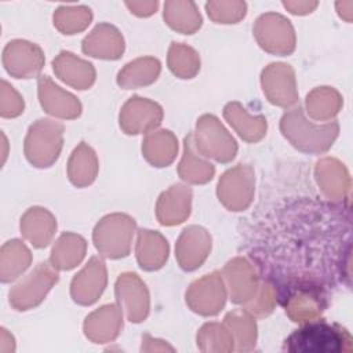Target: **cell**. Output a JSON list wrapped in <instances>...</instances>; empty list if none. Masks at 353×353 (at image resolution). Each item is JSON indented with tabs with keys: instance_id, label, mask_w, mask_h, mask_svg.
<instances>
[{
	"instance_id": "obj_5",
	"label": "cell",
	"mask_w": 353,
	"mask_h": 353,
	"mask_svg": "<svg viewBox=\"0 0 353 353\" xmlns=\"http://www.w3.org/2000/svg\"><path fill=\"white\" fill-rule=\"evenodd\" d=\"M197 150L218 163H229L237 153V143L223 124L214 114H203L197 120L193 134Z\"/></svg>"
},
{
	"instance_id": "obj_36",
	"label": "cell",
	"mask_w": 353,
	"mask_h": 353,
	"mask_svg": "<svg viewBox=\"0 0 353 353\" xmlns=\"http://www.w3.org/2000/svg\"><path fill=\"white\" fill-rule=\"evenodd\" d=\"M167 62L170 70L179 79H192L200 70L197 51L183 43H171Z\"/></svg>"
},
{
	"instance_id": "obj_31",
	"label": "cell",
	"mask_w": 353,
	"mask_h": 353,
	"mask_svg": "<svg viewBox=\"0 0 353 353\" xmlns=\"http://www.w3.org/2000/svg\"><path fill=\"white\" fill-rule=\"evenodd\" d=\"M87 241L80 234L66 232L54 244L50 262L58 270H70L83 261Z\"/></svg>"
},
{
	"instance_id": "obj_41",
	"label": "cell",
	"mask_w": 353,
	"mask_h": 353,
	"mask_svg": "<svg viewBox=\"0 0 353 353\" xmlns=\"http://www.w3.org/2000/svg\"><path fill=\"white\" fill-rule=\"evenodd\" d=\"M23 99L22 97L10 85L6 80H1V105L0 114L1 117H17L23 112Z\"/></svg>"
},
{
	"instance_id": "obj_32",
	"label": "cell",
	"mask_w": 353,
	"mask_h": 353,
	"mask_svg": "<svg viewBox=\"0 0 353 353\" xmlns=\"http://www.w3.org/2000/svg\"><path fill=\"white\" fill-rule=\"evenodd\" d=\"M32 262L29 248L18 239L7 241L0 251V279L10 283L19 277Z\"/></svg>"
},
{
	"instance_id": "obj_7",
	"label": "cell",
	"mask_w": 353,
	"mask_h": 353,
	"mask_svg": "<svg viewBox=\"0 0 353 353\" xmlns=\"http://www.w3.org/2000/svg\"><path fill=\"white\" fill-rule=\"evenodd\" d=\"M255 174L250 164H237L228 170L218 182L219 201L230 211H243L252 201L255 190Z\"/></svg>"
},
{
	"instance_id": "obj_10",
	"label": "cell",
	"mask_w": 353,
	"mask_h": 353,
	"mask_svg": "<svg viewBox=\"0 0 353 353\" xmlns=\"http://www.w3.org/2000/svg\"><path fill=\"white\" fill-rule=\"evenodd\" d=\"M281 303L288 317L299 324L317 320L325 307L320 287L310 281H299L291 287Z\"/></svg>"
},
{
	"instance_id": "obj_16",
	"label": "cell",
	"mask_w": 353,
	"mask_h": 353,
	"mask_svg": "<svg viewBox=\"0 0 353 353\" xmlns=\"http://www.w3.org/2000/svg\"><path fill=\"white\" fill-rule=\"evenodd\" d=\"M108 283L106 266L99 256H92L88 263L73 277L70 295L79 305H92L105 291Z\"/></svg>"
},
{
	"instance_id": "obj_39",
	"label": "cell",
	"mask_w": 353,
	"mask_h": 353,
	"mask_svg": "<svg viewBox=\"0 0 353 353\" xmlns=\"http://www.w3.org/2000/svg\"><path fill=\"white\" fill-rule=\"evenodd\" d=\"M208 17L216 23H236L245 15L244 1H208L205 4Z\"/></svg>"
},
{
	"instance_id": "obj_21",
	"label": "cell",
	"mask_w": 353,
	"mask_h": 353,
	"mask_svg": "<svg viewBox=\"0 0 353 353\" xmlns=\"http://www.w3.org/2000/svg\"><path fill=\"white\" fill-rule=\"evenodd\" d=\"M81 50L94 58L119 59L124 52V39L113 25L99 23L84 37Z\"/></svg>"
},
{
	"instance_id": "obj_6",
	"label": "cell",
	"mask_w": 353,
	"mask_h": 353,
	"mask_svg": "<svg viewBox=\"0 0 353 353\" xmlns=\"http://www.w3.org/2000/svg\"><path fill=\"white\" fill-rule=\"evenodd\" d=\"M59 276L52 265L40 262L25 279L10 290V305L19 312L39 306Z\"/></svg>"
},
{
	"instance_id": "obj_42",
	"label": "cell",
	"mask_w": 353,
	"mask_h": 353,
	"mask_svg": "<svg viewBox=\"0 0 353 353\" xmlns=\"http://www.w3.org/2000/svg\"><path fill=\"white\" fill-rule=\"evenodd\" d=\"M125 6L131 10L132 14L138 17H149L156 12L159 3L157 1H127Z\"/></svg>"
},
{
	"instance_id": "obj_8",
	"label": "cell",
	"mask_w": 353,
	"mask_h": 353,
	"mask_svg": "<svg viewBox=\"0 0 353 353\" xmlns=\"http://www.w3.org/2000/svg\"><path fill=\"white\" fill-rule=\"evenodd\" d=\"M254 36L265 51L276 55H288L295 50V32L291 22L277 14L266 12L254 25Z\"/></svg>"
},
{
	"instance_id": "obj_4",
	"label": "cell",
	"mask_w": 353,
	"mask_h": 353,
	"mask_svg": "<svg viewBox=\"0 0 353 353\" xmlns=\"http://www.w3.org/2000/svg\"><path fill=\"white\" fill-rule=\"evenodd\" d=\"M134 232L135 221L130 215L120 212L106 215L94 229V245L106 258H124L130 254Z\"/></svg>"
},
{
	"instance_id": "obj_9",
	"label": "cell",
	"mask_w": 353,
	"mask_h": 353,
	"mask_svg": "<svg viewBox=\"0 0 353 353\" xmlns=\"http://www.w3.org/2000/svg\"><path fill=\"white\" fill-rule=\"evenodd\" d=\"M226 302V290L219 272L193 281L186 290V303L197 314L215 316Z\"/></svg>"
},
{
	"instance_id": "obj_25",
	"label": "cell",
	"mask_w": 353,
	"mask_h": 353,
	"mask_svg": "<svg viewBox=\"0 0 353 353\" xmlns=\"http://www.w3.org/2000/svg\"><path fill=\"white\" fill-rule=\"evenodd\" d=\"M179 176L189 183H207L215 174V167L197 150L193 134H188L183 141V156L178 165Z\"/></svg>"
},
{
	"instance_id": "obj_33",
	"label": "cell",
	"mask_w": 353,
	"mask_h": 353,
	"mask_svg": "<svg viewBox=\"0 0 353 353\" xmlns=\"http://www.w3.org/2000/svg\"><path fill=\"white\" fill-rule=\"evenodd\" d=\"M223 324L229 328L234 341V349L237 352H250L255 347L256 323L254 316L245 309L229 312L223 319Z\"/></svg>"
},
{
	"instance_id": "obj_28",
	"label": "cell",
	"mask_w": 353,
	"mask_h": 353,
	"mask_svg": "<svg viewBox=\"0 0 353 353\" xmlns=\"http://www.w3.org/2000/svg\"><path fill=\"white\" fill-rule=\"evenodd\" d=\"M178 152L176 137L170 130L148 132L142 141L143 157L154 167L170 165Z\"/></svg>"
},
{
	"instance_id": "obj_37",
	"label": "cell",
	"mask_w": 353,
	"mask_h": 353,
	"mask_svg": "<svg viewBox=\"0 0 353 353\" xmlns=\"http://www.w3.org/2000/svg\"><path fill=\"white\" fill-rule=\"evenodd\" d=\"M197 346L201 352H233L234 341L225 324L207 323L197 332Z\"/></svg>"
},
{
	"instance_id": "obj_29",
	"label": "cell",
	"mask_w": 353,
	"mask_h": 353,
	"mask_svg": "<svg viewBox=\"0 0 353 353\" xmlns=\"http://www.w3.org/2000/svg\"><path fill=\"white\" fill-rule=\"evenodd\" d=\"M98 157L91 146L81 142L72 152L68 161L69 181L77 188L91 185L98 175Z\"/></svg>"
},
{
	"instance_id": "obj_13",
	"label": "cell",
	"mask_w": 353,
	"mask_h": 353,
	"mask_svg": "<svg viewBox=\"0 0 353 353\" xmlns=\"http://www.w3.org/2000/svg\"><path fill=\"white\" fill-rule=\"evenodd\" d=\"M114 294L117 305L131 323H141L149 314V291L137 273H123L119 276Z\"/></svg>"
},
{
	"instance_id": "obj_18",
	"label": "cell",
	"mask_w": 353,
	"mask_h": 353,
	"mask_svg": "<svg viewBox=\"0 0 353 353\" xmlns=\"http://www.w3.org/2000/svg\"><path fill=\"white\" fill-rule=\"evenodd\" d=\"M39 99L48 114L65 120L77 119L81 113L80 101L70 92L57 85L48 76L39 77Z\"/></svg>"
},
{
	"instance_id": "obj_27",
	"label": "cell",
	"mask_w": 353,
	"mask_h": 353,
	"mask_svg": "<svg viewBox=\"0 0 353 353\" xmlns=\"http://www.w3.org/2000/svg\"><path fill=\"white\" fill-rule=\"evenodd\" d=\"M223 117L247 142H258L266 134L268 124L265 116H251L240 102H229L223 108Z\"/></svg>"
},
{
	"instance_id": "obj_12",
	"label": "cell",
	"mask_w": 353,
	"mask_h": 353,
	"mask_svg": "<svg viewBox=\"0 0 353 353\" xmlns=\"http://www.w3.org/2000/svg\"><path fill=\"white\" fill-rule=\"evenodd\" d=\"M3 65L15 79L36 77L44 66L43 50L26 40H12L3 50Z\"/></svg>"
},
{
	"instance_id": "obj_17",
	"label": "cell",
	"mask_w": 353,
	"mask_h": 353,
	"mask_svg": "<svg viewBox=\"0 0 353 353\" xmlns=\"http://www.w3.org/2000/svg\"><path fill=\"white\" fill-rule=\"evenodd\" d=\"M211 251L210 233L197 225L188 226L182 230L175 245V256L179 266L192 272L200 268Z\"/></svg>"
},
{
	"instance_id": "obj_30",
	"label": "cell",
	"mask_w": 353,
	"mask_h": 353,
	"mask_svg": "<svg viewBox=\"0 0 353 353\" xmlns=\"http://www.w3.org/2000/svg\"><path fill=\"white\" fill-rule=\"evenodd\" d=\"M160 61L153 57H142L128 62L117 74V84L121 88L132 90L154 83L160 74Z\"/></svg>"
},
{
	"instance_id": "obj_26",
	"label": "cell",
	"mask_w": 353,
	"mask_h": 353,
	"mask_svg": "<svg viewBox=\"0 0 353 353\" xmlns=\"http://www.w3.org/2000/svg\"><path fill=\"white\" fill-rule=\"evenodd\" d=\"M168 241L159 233L149 229L138 230L137 261L143 270H157L163 268L168 258Z\"/></svg>"
},
{
	"instance_id": "obj_3",
	"label": "cell",
	"mask_w": 353,
	"mask_h": 353,
	"mask_svg": "<svg viewBox=\"0 0 353 353\" xmlns=\"http://www.w3.org/2000/svg\"><path fill=\"white\" fill-rule=\"evenodd\" d=\"M63 124L50 119L34 121L25 138V156L37 168L51 167L59 157L63 145Z\"/></svg>"
},
{
	"instance_id": "obj_22",
	"label": "cell",
	"mask_w": 353,
	"mask_h": 353,
	"mask_svg": "<svg viewBox=\"0 0 353 353\" xmlns=\"http://www.w3.org/2000/svg\"><path fill=\"white\" fill-rule=\"evenodd\" d=\"M316 181L321 192L331 200H347L350 178L345 165L336 159L325 157L316 164Z\"/></svg>"
},
{
	"instance_id": "obj_24",
	"label": "cell",
	"mask_w": 353,
	"mask_h": 353,
	"mask_svg": "<svg viewBox=\"0 0 353 353\" xmlns=\"http://www.w3.org/2000/svg\"><path fill=\"white\" fill-rule=\"evenodd\" d=\"M57 230L55 216L46 208L32 207L21 218V233L36 248L50 244Z\"/></svg>"
},
{
	"instance_id": "obj_38",
	"label": "cell",
	"mask_w": 353,
	"mask_h": 353,
	"mask_svg": "<svg viewBox=\"0 0 353 353\" xmlns=\"http://www.w3.org/2000/svg\"><path fill=\"white\" fill-rule=\"evenodd\" d=\"M92 19V12L85 6L59 7L54 14V25L63 34H74L84 30Z\"/></svg>"
},
{
	"instance_id": "obj_43",
	"label": "cell",
	"mask_w": 353,
	"mask_h": 353,
	"mask_svg": "<svg viewBox=\"0 0 353 353\" xmlns=\"http://www.w3.org/2000/svg\"><path fill=\"white\" fill-rule=\"evenodd\" d=\"M283 6L292 14L305 15L317 7V1H284Z\"/></svg>"
},
{
	"instance_id": "obj_14",
	"label": "cell",
	"mask_w": 353,
	"mask_h": 353,
	"mask_svg": "<svg viewBox=\"0 0 353 353\" xmlns=\"http://www.w3.org/2000/svg\"><path fill=\"white\" fill-rule=\"evenodd\" d=\"M119 120L120 128L128 135L150 132L160 125L163 109L150 99L134 95L123 105Z\"/></svg>"
},
{
	"instance_id": "obj_44",
	"label": "cell",
	"mask_w": 353,
	"mask_h": 353,
	"mask_svg": "<svg viewBox=\"0 0 353 353\" xmlns=\"http://www.w3.org/2000/svg\"><path fill=\"white\" fill-rule=\"evenodd\" d=\"M141 350L143 352H153V350H170V352H174V347L167 345L164 341L161 339H153L150 335L145 334L142 336V347Z\"/></svg>"
},
{
	"instance_id": "obj_20",
	"label": "cell",
	"mask_w": 353,
	"mask_h": 353,
	"mask_svg": "<svg viewBox=\"0 0 353 353\" xmlns=\"http://www.w3.org/2000/svg\"><path fill=\"white\" fill-rule=\"evenodd\" d=\"M192 189L176 183L163 192L156 204V215L161 225L172 226L182 223L190 214Z\"/></svg>"
},
{
	"instance_id": "obj_23",
	"label": "cell",
	"mask_w": 353,
	"mask_h": 353,
	"mask_svg": "<svg viewBox=\"0 0 353 353\" xmlns=\"http://www.w3.org/2000/svg\"><path fill=\"white\" fill-rule=\"evenodd\" d=\"M52 69L58 79L77 90H87L95 81L94 65L69 51L59 52L52 61Z\"/></svg>"
},
{
	"instance_id": "obj_40",
	"label": "cell",
	"mask_w": 353,
	"mask_h": 353,
	"mask_svg": "<svg viewBox=\"0 0 353 353\" xmlns=\"http://www.w3.org/2000/svg\"><path fill=\"white\" fill-rule=\"evenodd\" d=\"M274 303H276V291L273 285L269 281H262L259 284V290L256 295L248 303L243 305V309H245L254 317H265L272 313Z\"/></svg>"
},
{
	"instance_id": "obj_11",
	"label": "cell",
	"mask_w": 353,
	"mask_h": 353,
	"mask_svg": "<svg viewBox=\"0 0 353 353\" xmlns=\"http://www.w3.org/2000/svg\"><path fill=\"white\" fill-rule=\"evenodd\" d=\"M261 84L268 101L273 105L288 108L298 102L294 69L283 62L268 65L261 74Z\"/></svg>"
},
{
	"instance_id": "obj_15",
	"label": "cell",
	"mask_w": 353,
	"mask_h": 353,
	"mask_svg": "<svg viewBox=\"0 0 353 353\" xmlns=\"http://www.w3.org/2000/svg\"><path fill=\"white\" fill-rule=\"evenodd\" d=\"M222 274L233 303L245 305L256 295L261 281L254 265L248 259L243 256L233 258L225 265Z\"/></svg>"
},
{
	"instance_id": "obj_34",
	"label": "cell",
	"mask_w": 353,
	"mask_h": 353,
	"mask_svg": "<svg viewBox=\"0 0 353 353\" xmlns=\"http://www.w3.org/2000/svg\"><path fill=\"white\" fill-rule=\"evenodd\" d=\"M342 103L341 94L332 87H317L307 94L305 101L307 114L317 121H328L335 117Z\"/></svg>"
},
{
	"instance_id": "obj_1",
	"label": "cell",
	"mask_w": 353,
	"mask_h": 353,
	"mask_svg": "<svg viewBox=\"0 0 353 353\" xmlns=\"http://www.w3.org/2000/svg\"><path fill=\"white\" fill-rule=\"evenodd\" d=\"M283 350L290 353H350L353 338L339 324L313 320L295 330L285 339Z\"/></svg>"
},
{
	"instance_id": "obj_35",
	"label": "cell",
	"mask_w": 353,
	"mask_h": 353,
	"mask_svg": "<svg viewBox=\"0 0 353 353\" xmlns=\"http://www.w3.org/2000/svg\"><path fill=\"white\" fill-rule=\"evenodd\" d=\"M164 21L183 34H192L201 26V15L193 1H165Z\"/></svg>"
},
{
	"instance_id": "obj_2",
	"label": "cell",
	"mask_w": 353,
	"mask_h": 353,
	"mask_svg": "<svg viewBox=\"0 0 353 353\" xmlns=\"http://www.w3.org/2000/svg\"><path fill=\"white\" fill-rule=\"evenodd\" d=\"M280 130L298 150L305 153H324L336 139L339 124L335 120L324 124L310 123L306 120L303 109L296 106L283 114Z\"/></svg>"
},
{
	"instance_id": "obj_19",
	"label": "cell",
	"mask_w": 353,
	"mask_h": 353,
	"mask_svg": "<svg viewBox=\"0 0 353 353\" xmlns=\"http://www.w3.org/2000/svg\"><path fill=\"white\" fill-rule=\"evenodd\" d=\"M123 328V310L119 305L109 303L90 313L83 324L84 335L94 343L114 341Z\"/></svg>"
}]
</instances>
